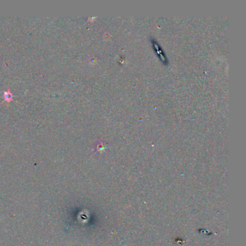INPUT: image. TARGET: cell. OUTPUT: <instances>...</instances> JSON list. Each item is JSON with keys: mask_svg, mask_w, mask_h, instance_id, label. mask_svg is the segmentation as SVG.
<instances>
[{"mask_svg": "<svg viewBox=\"0 0 246 246\" xmlns=\"http://www.w3.org/2000/svg\"><path fill=\"white\" fill-rule=\"evenodd\" d=\"M4 97H5V100H10L12 99V94L9 92H5L4 93Z\"/></svg>", "mask_w": 246, "mask_h": 246, "instance_id": "1", "label": "cell"}]
</instances>
